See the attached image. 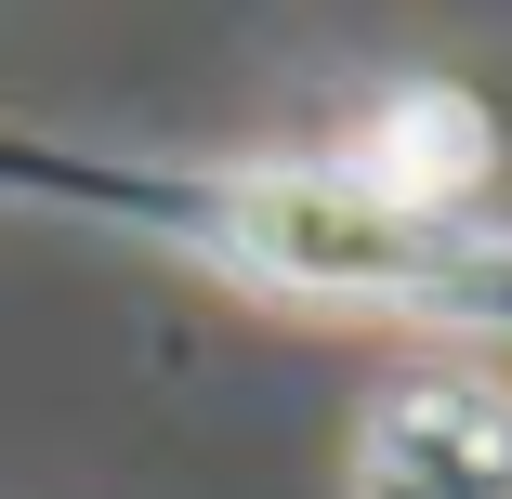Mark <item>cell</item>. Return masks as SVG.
I'll return each instance as SVG.
<instances>
[{
    "instance_id": "cell-1",
    "label": "cell",
    "mask_w": 512,
    "mask_h": 499,
    "mask_svg": "<svg viewBox=\"0 0 512 499\" xmlns=\"http://www.w3.org/2000/svg\"><path fill=\"white\" fill-rule=\"evenodd\" d=\"M0 211L92 224L119 250L197 263L276 316H368L421 342H512V224L407 211L368 171L316 158H184V145H79L0 119Z\"/></svg>"
},
{
    "instance_id": "cell-2",
    "label": "cell",
    "mask_w": 512,
    "mask_h": 499,
    "mask_svg": "<svg viewBox=\"0 0 512 499\" xmlns=\"http://www.w3.org/2000/svg\"><path fill=\"white\" fill-rule=\"evenodd\" d=\"M342 499H512V381L473 355H407L355 394Z\"/></svg>"
},
{
    "instance_id": "cell-3",
    "label": "cell",
    "mask_w": 512,
    "mask_h": 499,
    "mask_svg": "<svg viewBox=\"0 0 512 499\" xmlns=\"http://www.w3.org/2000/svg\"><path fill=\"white\" fill-rule=\"evenodd\" d=\"M329 158L368 171L381 197H407V211H486V184H499V106L473 79H394Z\"/></svg>"
}]
</instances>
